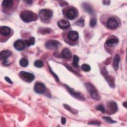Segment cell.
<instances>
[{"label": "cell", "mask_w": 127, "mask_h": 127, "mask_svg": "<svg viewBox=\"0 0 127 127\" xmlns=\"http://www.w3.org/2000/svg\"><path fill=\"white\" fill-rule=\"evenodd\" d=\"M13 4V1L10 0H5L2 2V6L4 7H10Z\"/></svg>", "instance_id": "44dd1931"}, {"label": "cell", "mask_w": 127, "mask_h": 127, "mask_svg": "<svg viewBox=\"0 0 127 127\" xmlns=\"http://www.w3.org/2000/svg\"><path fill=\"white\" fill-rule=\"evenodd\" d=\"M11 32V29L9 27L7 26H1L0 27V32L1 35L6 36L9 35Z\"/></svg>", "instance_id": "2e32d148"}, {"label": "cell", "mask_w": 127, "mask_h": 127, "mask_svg": "<svg viewBox=\"0 0 127 127\" xmlns=\"http://www.w3.org/2000/svg\"><path fill=\"white\" fill-rule=\"evenodd\" d=\"M19 64L22 67H26L28 65V61L26 59L23 58L20 59L19 61Z\"/></svg>", "instance_id": "603a6c76"}, {"label": "cell", "mask_w": 127, "mask_h": 127, "mask_svg": "<svg viewBox=\"0 0 127 127\" xmlns=\"http://www.w3.org/2000/svg\"><path fill=\"white\" fill-rule=\"evenodd\" d=\"M34 89L36 93L38 94H42L45 92L46 87L43 83L36 82L34 85Z\"/></svg>", "instance_id": "9c48e42d"}, {"label": "cell", "mask_w": 127, "mask_h": 127, "mask_svg": "<svg viewBox=\"0 0 127 127\" xmlns=\"http://www.w3.org/2000/svg\"><path fill=\"white\" fill-rule=\"evenodd\" d=\"M101 73L103 74V75L105 77L106 80L108 82V83L109 84V85L110 86V87H111L112 88H114V87H115L114 80L111 76H110L108 75V72L105 67H103V68L101 70Z\"/></svg>", "instance_id": "52a82bcc"}, {"label": "cell", "mask_w": 127, "mask_h": 127, "mask_svg": "<svg viewBox=\"0 0 127 127\" xmlns=\"http://www.w3.org/2000/svg\"><path fill=\"white\" fill-rule=\"evenodd\" d=\"M97 23V20L95 18H92L90 20V26L92 27H94Z\"/></svg>", "instance_id": "f1b7e54d"}, {"label": "cell", "mask_w": 127, "mask_h": 127, "mask_svg": "<svg viewBox=\"0 0 127 127\" xmlns=\"http://www.w3.org/2000/svg\"><path fill=\"white\" fill-rule=\"evenodd\" d=\"M81 69L82 70H83L85 72H87L90 70L91 68H90V66L88 64H85L81 65Z\"/></svg>", "instance_id": "484cf974"}, {"label": "cell", "mask_w": 127, "mask_h": 127, "mask_svg": "<svg viewBox=\"0 0 127 127\" xmlns=\"http://www.w3.org/2000/svg\"><path fill=\"white\" fill-rule=\"evenodd\" d=\"M75 23L78 26H79L80 27H83L84 25V19L82 17H81Z\"/></svg>", "instance_id": "d4e9b609"}, {"label": "cell", "mask_w": 127, "mask_h": 127, "mask_svg": "<svg viewBox=\"0 0 127 127\" xmlns=\"http://www.w3.org/2000/svg\"><path fill=\"white\" fill-rule=\"evenodd\" d=\"M65 88L67 89L68 92L70 93V94L74 97V98L77 99L78 100H84L85 99V98L84 97V96L79 92H76L75 91H74L73 89L70 88L69 86H68L67 85H64Z\"/></svg>", "instance_id": "5b68a950"}, {"label": "cell", "mask_w": 127, "mask_h": 127, "mask_svg": "<svg viewBox=\"0 0 127 127\" xmlns=\"http://www.w3.org/2000/svg\"><path fill=\"white\" fill-rule=\"evenodd\" d=\"M50 72H51V73L53 75V76H54V77L55 78V79L58 81H59V78H58V77L57 76V75L53 71V70L50 68Z\"/></svg>", "instance_id": "d6a6232c"}, {"label": "cell", "mask_w": 127, "mask_h": 127, "mask_svg": "<svg viewBox=\"0 0 127 127\" xmlns=\"http://www.w3.org/2000/svg\"><path fill=\"white\" fill-rule=\"evenodd\" d=\"M84 86L91 97L94 100H99L100 96L95 87L90 83H85Z\"/></svg>", "instance_id": "7a4b0ae2"}, {"label": "cell", "mask_w": 127, "mask_h": 127, "mask_svg": "<svg viewBox=\"0 0 127 127\" xmlns=\"http://www.w3.org/2000/svg\"><path fill=\"white\" fill-rule=\"evenodd\" d=\"M88 124L89 125H101V123L99 122H97V121H92V122H89L88 123Z\"/></svg>", "instance_id": "1f68e13d"}, {"label": "cell", "mask_w": 127, "mask_h": 127, "mask_svg": "<svg viewBox=\"0 0 127 127\" xmlns=\"http://www.w3.org/2000/svg\"><path fill=\"white\" fill-rule=\"evenodd\" d=\"M61 123L63 125H64L66 123V119L64 117H62L61 118Z\"/></svg>", "instance_id": "e575fe53"}, {"label": "cell", "mask_w": 127, "mask_h": 127, "mask_svg": "<svg viewBox=\"0 0 127 127\" xmlns=\"http://www.w3.org/2000/svg\"><path fill=\"white\" fill-rule=\"evenodd\" d=\"M118 43V39L116 38L108 39L106 41V44L108 46H113Z\"/></svg>", "instance_id": "ffe728a7"}, {"label": "cell", "mask_w": 127, "mask_h": 127, "mask_svg": "<svg viewBox=\"0 0 127 127\" xmlns=\"http://www.w3.org/2000/svg\"><path fill=\"white\" fill-rule=\"evenodd\" d=\"M77 12L73 8H69L66 12V17L70 20H73L76 17Z\"/></svg>", "instance_id": "8fae6325"}, {"label": "cell", "mask_w": 127, "mask_h": 127, "mask_svg": "<svg viewBox=\"0 0 127 127\" xmlns=\"http://www.w3.org/2000/svg\"><path fill=\"white\" fill-rule=\"evenodd\" d=\"M19 76L21 78L27 82H31L35 78V76L31 73L21 71L19 73Z\"/></svg>", "instance_id": "277c9868"}, {"label": "cell", "mask_w": 127, "mask_h": 127, "mask_svg": "<svg viewBox=\"0 0 127 127\" xmlns=\"http://www.w3.org/2000/svg\"><path fill=\"white\" fill-rule=\"evenodd\" d=\"M123 106L126 108H127V102H124L123 103Z\"/></svg>", "instance_id": "74e56055"}, {"label": "cell", "mask_w": 127, "mask_h": 127, "mask_svg": "<svg viewBox=\"0 0 127 127\" xmlns=\"http://www.w3.org/2000/svg\"><path fill=\"white\" fill-rule=\"evenodd\" d=\"M63 106H64V107L66 109H67V110H68V111H70V112H72V113H73V110H72V109H71V108L70 107H69L68 105H66V104H64Z\"/></svg>", "instance_id": "4dcf8cb0"}, {"label": "cell", "mask_w": 127, "mask_h": 127, "mask_svg": "<svg viewBox=\"0 0 127 127\" xmlns=\"http://www.w3.org/2000/svg\"><path fill=\"white\" fill-rule=\"evenodd\" d=\"M25 45H26L27 46H30L31 45H33L35 44V38L34 37H31L28 40H26L24 41Z\"/></svg>", "instance_id": "7402d4cb"}, {"label": "cell", "mask_w": 127, "mask_h": 127, "mask_svg": "<svg viewBox=\"0 0 127 127\" xmlns=\"http://www.w3.org/2000/svg\"><path fill=\"white\" fill-rule=\"evenodd\" d=\"M102 2L104 5H109L110 4V0H104L102 1Z\"/></svg>", "instance_id": "d590c367"}, {"label": "cell", "mask_w": 127, "mask_h": 127, "mask_svg": "<svg viewBox=\"0 0 127 127\" xmlns=\"http://www.w3.org/2000/svg\"><path fill=\"white\" fill-rule=\"evenodd\" d=\"M39 16L42 21L45 22L49 20L52 17L53 11L50 9H43L39 11Z\"/></svg>", "instance_id": "3957f363"}, {"label": "cell", "mask_w": 127, "mask_h": 127, "mask_svg": "<svg viewBox=\"0 0 127 127\" xmlns=\"http://www.w3.org/2000/svg\"><path fill=\"white\" fill-rule=\"evenodd\" d=\"M82 5L83 9H84V10L86 12L89 13L90 14H93L94 13V10L92 7L88 3H83Z\"/></svg>", "instance_id": "d6986e66"}, {"label": "cell", "mask_w": 127, "mask_h": 127, "mask_svg": "<svg viewBox=\"0 0 127 127\" xmlns=\"http://www.w3.org/2000/svg\"><path fill=\"white\" fill-rule=\"evenodd\" d=\"M21 19L25 22H30L36 20L38 19L37 15L30 10H24L20 14Z\"/></svg>", "instance_id": "6da1fadb"}, {"label": "cell", "mask_w": 127, "mask_h": 127, "mask_svg": "<svg viewBox=\"0 0 127 127\" xmlns=\"http://www.w3.org/2000/svg\"><path fill=\"white\" fill-rule=\"evenodd\" d=\"M120 61V57L118 54L115 55L113 60V67L115 70H117L119 67V63Z\"/></svg>", "instance_id": "ac0fdd59"}, {"label": "cell", "mask_w": 127, "mask_h": 127, "mask_svg": "<svg viewBox=\"0 0 127 127\" xmlns=\"http://www.w3.org/2000/svg\"><path fill=\"white\" fill-rule=\"evenodd\" d=\"M4 79H5V80L7 82H8V83H10V84H12V83H13L12 81H11V80L9 77H7V76H5V77H4Z\"/></svg>", "instance_id": "836d02e7"}, {"label": "cell", "mask_w": 127, "mask_h": 127, "mask_svg": "<svg viewBox=\"0 0 127 127\" xmlns=\"http://www.w3.org/2000/svg\"><path fill=\"white\" fill-rule=\"evenodd\" d=\"M60 45L61 43L59 41L54 40H50L46 43L45 46L48 49L54 50L57 49Z\"/></svg>", "instance_id": "8992f818"}, {"label": "cell", "mask_w": 127, "mask_h": 127, "mask_svg": "<svg viewBox=\"0 0 127 127\" xmlns=\"http://www.w3.org/2000/svg\"><path fill=\"white\" fill-rule=\"evenodd\" d=\"M119 25L118 21L114 17H110L108 19L107 22V26L111 29L116 28Z\"/></svg>", "instance_id": "30bf717a"}, {"label": "cell", "mask_w": 127, "mask_h": 127, "mask_svg": "<svg viewBox=\"0 0 127 127\" xmlns=\"http://www.w3.org/2000/svg\"><path fill=\"white\" fill-rule=\"evenodd\" d=\"M102 118L107 123H109V124H113L114 123H116V121H113L112 118H111L109 117H102Z\"/></svg>", "instance_id": "83f0119b"}, {"label": "cell", "mask_w": 127, "mask_h": 127, "mask_svg": "<svg viewBox=\"0 0 127 127\" xmlns=\"http://www.w3.org/2000/svg\"><path fill=\"white\" fill-rule=\"evenodd\" d=\"M96 110L101 111L102 113H104L105 111V109L104 107L102 105H99L96 107Z\"/></svg>", "instance_id": "f546056e"}, {"label": "cell", "mask_w": 127, "mask_h": 127, "mask_svg": "<svg viewBox=\"0 0 127 127\" xmlns=\"http://www.w3.org/2000/svg\"><path fill=\"white\" fill-rule=\"evenodd\" d=\"M58 25L60 28L65 29L69 27L70 24L68 21L64 19H61L58 21Z\"/></svg>", "instance_id": "4fadbf2b"}, {"label": "cell", "mask_w": 127, "mask_h": 127, "mask_svg": "<svg viewBox=\"0 0 127 127\" xmlns=\"http://www.w3.org/2000/svg\"><path fill=\"white\" fill-rule=\"evenodd\" d=\"M108 106L110 108L111 113H114L118 110V106L116 103L114 101H111L108 103Z\"/></svg>", "instance_id": "9a60e30c"}, {"label": "cell", "mask_w": 127, "mask_h": 127, "mask_svg": "<svg viewBox=\"0 0 127 127\" xmlns=\"http://www.w3.org/2000/svg\"><path fill=\"white\" fill-rule=\"evenodd\" d=\"M26 2H27V3H29V4H31V3H32V0H26V1H25Z\"/></svg>", "instance_id": "8d00e7d4"}, {"label": "cell", "mask_w": 127, "mask_h": 127, "mask_svg": "<svg viewBox=\"0 0 127 127\" xmlns=\"http://www.w3.org/2000/svg\"><path fill=\"white\" fill-rule=\"evenodd\" d=\"M68 39L72 41H75L78 40L79 38L78 33L75 31H71L69 32L68 34Z\"/></svg>", "instance_id": "5bb4252c"}, {"label": "cell", "mask_w": 127, "mask_h": 127, "mask_svg": "<svg viewBox=\"0 0 127 127\" xmlns=\"http://www.w3.org/2000/svg\"><path fill=\"white\" fill-rule=\"evenodd\" d=\"M61 56L63 58L70 59L71 57V53L68 49L64 48L62 50Z\"/></svg>", "instance_id": "e0dca14e"}, {"label": "cell", "mask_w": 127, "mask_h": 127, "mask_svg": "<svg viewBox=\"0 0 127 127\" xmlns=\"http://www.w3.org/2000/svg\"><path fill=\"white\" fill-rule=\"evenodd\" d=\"M78 62H79V58L76 55H74L73 58V63H72V64L74 67H77L78 66Z\"/></svg>", "instance_id": "cb8c5ba5"}, {"label": "cell", "mask_w": 127, "mask_h": 127, "mask_svg": "<svg viewBox=\"0 0 127 127\" xmlns=\"http://www.w3.org/2000/svg\"><path fill=\"white\" fill-rule=\"evenodd\" d=\"M25 46V43L21 40H17L14 43V48L18 51L23 50Z\"/></svg>", "instance_id": "7c38bea8"}, {"label": "cell", "mask_w": 127, "mask_h": 127, "mask_svg": "<svg viewBox=\"0 0 127 127\" xmlns=\"http://www.w3.org/2000/svg\"><path fill=\"white\" fill-rule=\"evenodd\" d=\"M12 53L9 50H3L0 53V59L3 60V63L4 64H7V59L12 55Z\"/></svg>", "instance_id": "ba28073f"}, {"label": "cell", "mask_w": 127, "mask_h": 127, "mask_svg": "<svg viewBox=\"0 0 127 127\" xmlns=\"http://www.w3.org/2000/svg\"><path fill=\"white\" fill-rule=\"evenodd\" d=\"M34 65L37 67H41L43 66V63L41 60H37L34 62Z\"/></svg>", "instance_id": "4316f807"}]
</instances>
